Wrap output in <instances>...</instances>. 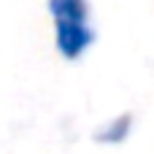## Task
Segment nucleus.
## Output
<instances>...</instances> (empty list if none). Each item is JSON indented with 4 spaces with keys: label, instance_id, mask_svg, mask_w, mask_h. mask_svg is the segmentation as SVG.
Returning a JSON list of instances; mask_svg holds the SVG:
<instances>
[{
    "label": "nucleus",
    "instance_id": "obj_1",
    "mask_svg": "<svg viewBox=\"0 0 154 154\" xmlns=\"http://www.w3.org/2000/svg\"><path fill=\"white\" fill-rule=\"evenodd\" d=\"M49 14L54 22V46L60 57L79 60L95 41V30L89 24V3L87 0H49Z\"/></svg>",
    "mask_w": 154,
    "mask_h": 154
},
{
    "label": "nucleus",
    "instance_id": "obj_2",
    "mask_svg": "<svg viewBox=\"0 0 154 154\" xmlns=\"http://www.w3.org/2000/svg\"><path fill=\"white\" fill-rule=\"evenodd\" d=\"M133 127H135V119H133V114H119V116H114V119L103 122V125L95 130V135H92V138H95L97 143L116 146V143H125V141L130 138Z\"/></svg>",
    "mask_w": 154,
    "mask_h": 154
}]
</instances>
